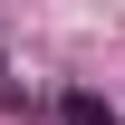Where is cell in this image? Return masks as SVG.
Wrapping results in <instances>:
<instances>
[{
  "label": "cell",
  "instance_id": "cell-1",
  "mask_svg": "<svg viewBox=\"0 0 125 125\" xmlns=\"http://www.w3.org/2000/svg\"><path fill=\"white\" fill-rule=\"evenodd\" d=\"M58 125H115V106H106V96H87V87H77V96H58Z\"/></svg>",
  "mask_w": 125,
  "mask_h": 125
},
{
  "label": "cell",
  "instance_id": "cell-2",
  "mask_svg": "<svg viewBox=\"0 0 125 125\" xmlns=\"http://www.w3.org/2000/svg\"><path fill=\"white\" fill-rule=\"evenodd\" d=\"M0 106H19V77H10V58H0Z\"/></svg>",
  "mask_w": 125,
  "mask_h": 125
}]
</instances>
